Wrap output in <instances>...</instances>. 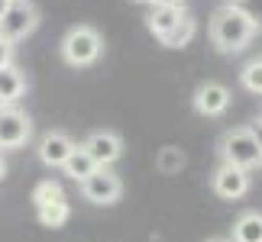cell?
I'll use <instances>...</instances> for the list:
<instances>
[{"label": "cell", "instance_id": "6da1fadb", "mask_svg": "<svg viewBox=\"0 0 262 242\" xmlns=\"http://www.w3.org/2000/svg\"><path fill=\"white\" fill-rule=\"evenodd\" d=\"M256 29H259V19L249 10H243L239 4H224L210 16V42L217 45V52L236 55L249 45Z\"/></svg>", "mask_w": 262, "mask_h": 242}, {"label": "cell", "instance_id": "7a4b0ae2", "mask_svg": "<svg viewBox=\"0 0 262 242\" xmlns=\"http://www.w3.org/2000/svg\"><path fill=\"white\" fill-rule=\"evenodd\" d=\"M220 158L224 165H233V168H243V171H256L262 168V152H259V142L253 136V126H233L220 136Z\"/></svg>", "mask_w": 262, "mask_h": 242}, {"label": "cell", "instance_id": "3957f363", "mask_svg": "<svg viewBox=\"0 0 262 242\" xmlns=\"http://www.w3.org/2000/svg\"><path fill=\"white\" fill-rule=\"evenodd\" d=\"M58 52H62V62L72 65V68H88L94 65L100 52H104V39L94 26H72L68 33L62 36V45H58Z\"/></svg>", "mask_w": 262, "mask_h": 242}, {"label": "cell", "instance_id": "277c9868", "mask_svg": "<svg viewBox=\"0 0 262 242\" xmlns=\"http://www.w3.org/2000/svg\"><path fill=\"white\" fill-rule=\"evenodd\" d=\"M39 26V10L33 0H10L7 13L0 16V36L7 39V42H19V39L33 36Z\"/></svg>", "mask_w": 262, "mask_h": 242}, {"label": "cell", "instance_id": "5b68a950", "mask_svg": "<svg viewBox=\"0 0 262 242\" xmlns=\"http://www.w3.org/2000/svg\"><path fill=\"white\" fill-rule=\"evenodd\" d=\"M78 187H81V197L94 207H114L120 200V194H123V181H120V175L114 168H97Z\"/></svg>", "mask_w": 262, "mask_h": 242}, {"label": "cell", "instance_id": "8992f818", "mask_svg": "<svg viewBox=\"0 0 262 242\" xmlns=\"http://www.w3.org/2000/svg\"><path fill=\"white\" fill-rule=\"evenodd\" d=\"M33 136V119L19 107H0V149H23Z\"/></svg>", "mask_w": 262, "mask_h": 242}, {"label": "cell", "instance_id": "52a82bcc", "mask_svg": "<svg viewBox=\"0 0 262 242\" xmlns=\"http://www.w3.org/2000/svg\"><path fill=\"white\" fill-rule=\"evenodd\" d=\"M81 149L94 158L97 168H110L123 158V139H120L114 129H97V133H91L81 142Z\"/></svg>", "mask_w": 262, "mask_h": 242}, {"label": "cell", "instance_id": "ba28073f", "mask_svg": "<svg viewBox=\"0 0 262 242\" xmlns=\"http://www.w3.org/2000/svg\"><path fill=\"white\" fill-rule=\"evenodd\" d=\"M230 100H233V94H230L227 84H220V81H204L194 97H191V107H194L198 116H224L230 110Z\"/></svg>", "mask_w": 262, "mask_h": 242}, {"label": "cell", "instance_id": "9c48e42d", "mask_svg": "<svg viewBox=\"0 0 262 242\" xmlns=\"http://www.w3.org/2000/svg\"><path fill=\"white\" fill-rule=\"evenodd\" d=\"M249 171L243 168H233V165H224L220 161V168L210 175V190L220 197V200H239L249 194Z\"/></svg>", "mask_w": 262, "mask_h": 242}, {"label": "cell", "instance_id": "30bf717a", "mask_svg": "<svg viewBox=\"0 0 262 242\" xmlns=\"http://www.w3.org/2000/svg\"><path fill=\"white\" fill-rule=\"evenodd\" d=\"M75 152V139L65 133V129H49V133L39 139L36 146V155L46 168H62L65 158Z\"/></svg>", "mask_w": 262, "mask_h": 242}, {"label": "cell", "instance_id": "8fae6325", "mask_svg": "<svg viewBox=\"0 0 262 242\" xmlns=\"http://www.w3.org/2000/svg\"><path fill=\"white\" fill-rule=\"evenodd\" d=\"M185 13H188L185 7H152V10H149V16H146V26H149V33L162 42V39L178 26V19L185 16Z\"/></svg>", "mask_w": 262, "mask_h": 242}, {"label": "cell", "instance_id": "7c38bea8", "mask_svg": "<svg viewBox=\"0 0 262 242\" xmlns=\"http://www.w3.org/2000/svg\"><path fill=\"white\" fill-rule=\"evenodd\" d=\"M26 94V75L16 65L0 71V107H16V100Z\"/></svg>", "mask_w": 262, "mask_h": 242}, {"label": "cell", "instance_id": "4fadbf2b", "mask_svg": "<svg viewBox=\"0 0 262 242\" xmlns=\"http://www.w3.org/2000/svg\"><path fill=\"white\" fill-rule=\"evenodd\" d=\"M230 239H233V242H262V213H259V210H246V213H239Z\"/></svg>", "mask_w": 262, "mask_h": 242}, {"label": "cell", "instance_id": "5bb4252c", "mask_svg": "<svg viewBox=\"0 0 262 242\" xmlns=\"http://www.w3.org/2000/svg\"><path fill=\"white\" fill-rule=\"evenodd\" d=\"M62 171H65V175L72 178V181H78V184H81V181H88V178H91V175L97 171V165H94V158H91V155L84 152L81 146H75V152L65 158Z\"/></svg>", "mask_w": 262, "mask_h": 242}, {"label": "cell", "instance_id": "9a60e30c", "mask_svg": "<svg viewBox=\"0 0 262 242\" xmlns=\"http://www.w3.org/2000/svg\"><path fill=\"white\" fill-rule=\"evenodd\" d=\"M185 165H188V155L181 152L178 146H162L156 152V171L159 175H178Z\"/></svg>", "mask_w": 262, "mask_h": 242}, {"label": "cell", "instance_id": "2e32d148", "mask_svg": "<svg viewBox=\"0 0 262 242\" xmlns=\"http://www.w3.org/2000/svg\"><path fill=\"white\" fill-rule=\"evenodd\" d=\"M194 33H198V19L191 16V13H185V16L178 19V26L162 39V45H165V49H185L191 39H194Z\"/></svg>", "mask_w": 262, "mask_h": 242}, {"label": "cell", "instance_id": "e0dca14e", "mask_svg": "<svg viewBox=\"0 0 262 242\" xmlns=\"http://www.w3.org/2000/svg\"><path fill=\"white\" fill-rule=\"evenodd\" d=\"M36 216H39V223H42V226L58 229V226H65V223H68V216H72V204H68V200H55V204L39 207V210H36Z\"/></svg>", "mask_w": 262, "mask_h": 242}, {"label": "cell", "instance_id": "ac0fdd59", "mask_svg": "<svg viewBox=\"0 0 262 242\" xmlns=\"http://www.w3.org/2000/svg\"><path fill=\"white\" fill-rule=\"evenodd\" d=\"M55 200H65V190L62 184H58L55 178H46V181H39V184L33 187V207H46V204H55Z\"/></svg>", "mask_w": 262, "mask_h": 242}, {"label": "cell", "instance_id": "d6986e66", "mask_svg": "<svg viewBox=\"0 0 262 242\" xmlns=\"http://www.w3.org/2000/svg\"><path fill=\"white\" fill-rule=\"evenodd\" d=\"M239 81H243V87L249 90V94H262V58L246 62L243 71H239Z\"/></svg>", "mask_w": 262, "mask_h": 242}, {"label": "cell", "instance_id": "ffe728a7", "mask_svg": "<svg viewBox=\"0 0 262 242\" xmlns=\"http://www.w3.org/2000/svg\"><path fill=\"white\" fill-rule=\"evenodd\" d=\"M13 52H16V49H13V42H7V39L0 36V71L13 65Z\"/></svg>", "mask_w": 262, "mask_h": 242}, {"label": "cell", "instance_id": "44dd1931", "mask_svg": "<svg viewBox=\"0 0 262 242\" xmlns=\"http://www.w3.org/2000/svg\"><path fill=\"white\" fill-rule=\"evenodd\" d=\"M152 7H185V0H156Z\"/></svg>", "mask_w": 262, "mask_h": 242}, {"label": "cell", "instance_id": "7402d4cb", "mask_svg": "<svg viewBox=\"0 0 262 242\" xmlns=\"http://www.w3.org/2000/svg\"><path fill=\"white\" fill-rule=\"evenodd\" d=\"M253 136H256V142H259V152H262V126H259V123L253 126Z\"/></svg>", "mask_w": 262, "mask_h": 242}, {"label": "cell", "instance_id": "603a6c76", "mask_svg": "<svg viewBox=\"0 0 262 242\" xmlns=\"http://www.w3.org/2000/svg\"><path fill=\"white\" fill-rule=\"evenodd\" d=\"M7 7H10V0H0V16L7 13Z\"/></svg>", "mask_w": 262, "mask_h": 242}, {"label": "cell", "instance_id": "cb8c5ba5", "mask_svg": "<svg viewBox=\"0 0 262 242\" xmlns=\"http://www.w3.org/2000/svg\"><path fill=\"white\" fill-rule=\"evenodd\" d=\"M207 242H233V239H227V236H214V239H207Z\"/></svg>", "mask_w": 262, "mask_h": 242}, {"label": "cell", "instance_id": "d4e9b609", "mask_svg": "<svg viewBox=\"0 0 262 242\" xmlns=\"http://www.w3.org/2000/svg\"><path fill=\"white\" fill-rule=\"evenodd\" d=\"M7 175V165H4V158H0V178H4Z\"/></svg>", "mask_w": 262, "mask_h": 242}, {"label": "cell", "instance_id": "484cf974", "mask_svg": "<svg viewBox=\"0 0 262 242\" xmlns=\"http://www.w3.org/2000/svg\"><path fill=\"white\" fill-rule=\"evenodd\" d=\"M136 4H149V7H152V4H156V0H136Z\"/></svg>", "mask_w": 262, "mask_h": 242}, {"label": "cell", "instance_id": "4316f807", "mask_svg": "<svg viewBox=\"0 0 262 242\" xmlns=\"http://www.w3.org/2000/svg\"><path fill=\"white\" fill-rule=\"evenodd\" d=\"M227 4H239V7H243V4H246V0H227Z\"/></svg>", "mask_w": 262, "mask_h": 242}, {"label": "cell", "instance_id": "83f0119b", "mask_svg": "<svg viewBox=\"0 0 262 242\" xmlns=\"http://www.w3.org/2000/svg\"><path fill=\"white\" fill-rule=\"evenodd\" d=\"M256 123H259V126H262V113H259V119H256Z\"/></svg>", "mask_w": 262, "mask_h": 242}]
</instances>
